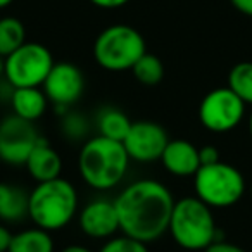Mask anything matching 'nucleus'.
I'll use <instances>...</instances> for the list:
<instances>
[{
    "instance_id": "9b49d317",
    "label": "nucleus",
    "mask_w": 252,
    "mask_h": 252,
    "mask_svg": "<svg viewBox=\"0 0 252 252\" xmlns=\"http://www.w3.org/2000/svg\"><path fill=\"white\" fill-rule=\"evenodd\" d=\"M168 142V133L159 123L133 121L123 140V145L131 161L154 162L161 159Z\"/></svg>"
},
{
    "instance_id": "f257e3e1",
    "label": "nucleus",
    "mask_w": 252,
    "mask_h": 252,
    "mask_svg": "<svg viewBox=\"0 0 252 252\" xmlns=\"http://www.w3.org/2000/svg\"><path fill=\"white\" fill-rule=\"evenodd\" d=\"M119 231L144 244H151L168 231L175 206L171 190L154 178H142L126 185L116 195Z\"/></svg>"
},
{
    "instance_id": "bb28decb",
    "label": "nucleus",
    "mask_w": 252,
    "mask_h": 252,
    "mask_svg": "<svg viewBox=\"0 0 252 252\" xmlns=\"http://www.w3.org/2000/svg\"><path fill=\"white\" fill-rule=\"evenodd\" d=\"M230 4L237 9L240 14L252 18V0H230Z\"/></svg>"
},
{
    "instance_id": "39448f33",
    "label": "nucleus",
    "mask_w": 252,
    "mask_h": 252,
    "mask_svg": "<svg viewBox=\"0 0 252 252\" xmlns=\"http://www.w3.org/2000/svg\"><path fill=\"white\" fill-rule=\"evenodd\" d=\"M94 59L102 69L121 73L135 66L147 52V45L137 28L130 25H111L97 35L94 42Z\"/></svg>"
},
{
    "instance_id": "0eeeda50",
    "label": "nucleus",
    "mask_w": 252,
    "mask_h": 252,
    "mask_svg": "<svg viewBox=\"0 0 252 252\" xmlns=\"http://www.w3.org/2000/svg\"><path fill=\"white\" fill-rule=\"evenodd\" d=\"M54 64L52 52L43 43L25 42L4 57V78L12 88L42 87Z\"/></svg>"
},
{
    "instance_id": "c756f323",
    "label": "nucleus",
    "mask_w": 252,
    "mask_h": 252,
    "mask_svg": "<svg viewBox=\"0 0 252 252\" xmlns=\"http://www.w3.org/2000/svg\"><path fill=\"white\" fill-rule=\"evenodd\" d=\"M14 0H0V9H5V7H9V5L12 4Z\"/></svg>"
},
{
    "instance_id": "412c9836",
    "label": "nucleus",
    "mask_w": 252,
    "mask_h": 252,
    "mask_svg": "<svg viewBox=\"0 0 252 252\" xmlns=\"http://www.w3.org/2000/svg\"><path fill=\"white\" fill-rule=\"evenodd\" d=\"M228 88L242 98L245 105H252V63L235 64L228 73Z\"/></svg>"
},
{
    "instance_id": "aec40b11",
    "label": "nucleus",
    "mask_w": 252,
    "mask_h": 252,
    "mask_svg": "<svg viewBox=\"0 0 252 252\" xmlns=\"http://www.w3.org/2000/svg\"><path fill=\"white\" fill-rule=\"evenodd\" d=\"M135 80L144 87H156L162 81L164 78V64L154 54L145 52L140 59L135 63V66L131 67Z\"/></svg>"
},
{
    "instance_id": "f8f14e48",
    "label": "nucleus",
    "mask_w": 252,
    "mask_h": 252,
    "mask_svg": "<svg viewBox=\"0 0 252 252\" xmlns=\"http://www.w3.org/2000/svg\"><path fill=\"white\" fill-rule=\"evenodd\" d=\"M78 226L81 233L94 240H109L119 231L118 211L114 199L98 197L78 211Z\"/></svg>"
},
{
    "instance_id": "4468645a",
    "label": "nucleus",
    "mask_w": 252,
    "mask_h": 252,
    "mask_svg": "<svg viewBox=\"0 0 252 252\" xmlns=\"http://www.w3.org/2000/svg\"><path fill=\"white\" fill-rule=\"evenodd\" d=\"M28 175L36 183L59 178L63 173V158L49 140L40 138L25 162Z\"/></svg>"
},
{
    "instance_id": "6ab92c4d",
    "label": "nucleus",
    "mask_w": 252,
    "mask_h": 252,
    "mask_svg": "<svg viewBox=\"0 0 252 252\" xmlns=\"http://www.w3.org/2000/svg\"><path fill=\"white\" fill-rule=\"evenodd\" d=\"M25 42H28L26 28L18 18L12 16L0 18V56L7 57Z\"/></svg>"
},
{
    "instance_id": "a878e982",
    "label": "nucleus",
    "mask_w": 252,
    "mask_h": 252,
    "mask_svg": "<svg viewBox=\"0 0 252 252\" xmlns=\"http://www.w3.org/2000/svg\"><path fill=\"white\" fill-rule=\"evenodd\" d=\"M90 2L98 9H119L125 7L130 0H90Z\"/></svg>"
},
{
    "instance_id": "c85d7f7f",
    "label": "nucleus",
    "mask_w": 252,
    "mask_h": 252,
    "mask_svg": "<svg viewBox=\"0 0 252 252\" xmlns=\"http://www.w3.org/2000/svg\"><path fill=\"white\" fill-rule=\"evenodd\" d=\"M61 252H94V251L81 244H71V245H66Z\"/></svg>"
},
{
    "instance_id": "7c9ffc66",
    "label": "nucleus",
    "mask_w": 252,
    "mask_h": 252,
    "mask_svg": "<svg viewBox=\"0 0 252 252\" xmlns=\"http://www.w3.org/2000/svg\"><path fill=\"white\" fill-rule=\"evenodd\" d=\"M249 135H251V138H252V111H251V116H249Z\"/></svg>"
},
{
    "instance_id": "20e7f679",
    "label": "nucleus",
    "mask_w": 252,
    "mask_h": 252,
    "mask_svg": "<svg viewBox=\"0 0 252 252\" xmlns=\"http://www.w3.org/2000/svg\"><path fill=\"white\" fill-rule=\"evenodd\" d=\"M168 231L175 244L185 251H204L220 240L213 209L195 195L175 200Z\"/></svg>"
},
{
    "instance_id": "f03ea898",
    "label": "nucleus",
    "mask_w": 252,
    "mask_h": 252,
    "mask_svg": "<svg viewBox=\"0 0 252 252\" xmlns=\"http://www.w3.org/2000/svg\"><path fill=\"white\" fill-rule=\"evenodd\" d=\"M130 161L123 142L97 135L81 144L78 154V173L90 189L109 192L121 185L126 178Z\"/></svg>"
},
{
    "instance_id": "cd10ccee",
    "label": "nucleus",
    "mask_w": 252,
    "mask_h": 252,
    "mask_svg": "<svg viewBox=\"0 0 252 252\" xmlns=\"http://www.w3.org/2000/svg\"><path fill=\"white\" fill-rule=\"evenodd\" d=\"M12 233L9 231V228L5 224L0 223V252H7L9 245H11Z\"/></svg>"
},
{
    "instance_id": "2f4dec72",
    "label": "nucleus",
    "mask_w": 252,
    "mask_h": 252,
    "mask_svg": "<svg viewBox=\"0 0 252 252\" xmlns=\"http://www.w3.org/2000/svg\"><path fill=\"white\" fill-rule=\"evenodd\" d=\"M0 76H4V57L0 56Z\"/></svg>"
},
{
    "instance_id": "473e14b6",
    "label": "nucleus",
    "mask_w": 252,
    "mask_h": 252,
    "mask_svg": "<svg viewBox=\"0 0 252 252\" xmlns=\"http://www.w3.org/2000/svg\"><path fill=\"white\" fill-rule=\"evenodd\" d=\"M251 199H252V183H251Z\"/></svg>"
},
{
    "instance_id": "f3484780",
    "label": "nucleus",
    "mask_w": 252,
    "mask_h": 252,
    "mask_svg": "<svg viewBox=\"0 0 252 252\" xmlns=\"http://www.w3.org/2000/svg\"><path fill=\"white\" fill-rule=\"evenodd\" d=\"M56 244L50 231L38 226H30L25 230L12 233L11 245L7 252H54Z\"/></svg>"
},
{
    "instance_id": "393cba45",
    "label": "nucleus",
    "mask_w": 252,
    "mask_h": 252,
    "mask_svg": "<svg viewBox=\"0 0 252 252\" xmlns=\"http://www.w3.org/2000/svg\"><path fill=\"white\" fill-rule=\"evenodd\" d=\"M199 159L200 166L206 164H214V162H220V151H218L214 145H204L202 149H199Z\"/></svg>"
},
{
    "instance_id": "ddd939ff",
    "label": "nucleus",
    "mask_w": 252,
    "mask_h": 252,
    "mask_svg": "<svg viewBox=\"0 0 252 252\" xmlns=\"http://www.w3.org/2000/svg\"><path fill=\"white\" fill-rule=\"evenodd\" d=\"M159 161L169 175L178 178L193 176L200 168L199 149L185 138L169 140Z\"/></svg>"
},
{
    "instance_id": "b1692460",
    "label": "nucleus",
    "mask_w": 252,
    "mask_h": 252,
    "mask_svg": "<svg viewBox=\"0 0 252 252\" xmlns=\"http://www.w3.org/2000/svg\"><path fill=\"white\" fill-rule=\"evenodd\" d=\"M202 252H247V251L244 247H240V245L231 244V242H224L220 238V240L213 242L209 247L204 249Z\"/></svg>"
},
{
    "instance_id": "dca6fc26",
    "label": "nucleus",
    "mask_w": 252,
    "mask_h": 252,
    "mask_svg": "<svg viewBox=\"0 0 252 252\" xmlns=\"http://www.w3.org/2000/svg\"><path fill=\"white\" fill-rule=\"evenodd\" d=\"M30 193L21 187L0 183V220L4 223H19L28 218Z\"/></svg>"
},
{
    "instance_id": "6e6552de",
    "label": "nucleus",
    "mask_w": 252,
    "mask_h": 252,
    "mask_svg": "<svg viewBox=\"0 0 252 252\" xmlns=\"http://www.w3.org/2000/svg\"><path fill=\"white\" fill-rule=\"evenodd\" d=\"M247 105L228 87L207 92L199 105V121L207 131L228 133L235 130L245 116Z\"/></svg>"
},
{
    "instance_id": "9d476101",
    "label": "nucleus",
    "mask_w": 252,
    "mask_h": 252,
    "mask_svg": "<svg viewBox=\"0 0 252 252\" xmlns=\"http://www.w3.org/2000/svg\"><path fill=\"white\" fill-rule=\"evenodd\" d=\"M47 100L63 111L61 114L76 104L85 92L83 71L73 63H56L50 69L49 76L42 85Z\"/></svg>"
},
{
    "instance_id": "7ed1b4c3",
    "label": "nucleus",
    "mask_w": 252,
    "mask_h": 252,
    "mask_svg": "<svg viewBox=\"0 0 252 252\" xmlns=\"http://www.w3.org/2000/svg\"><path fill=\"white\" fill-rule=\"evenodd\" d=\"M80 211L78 190L69 180L54 178L36 183L30 192L28 218L35 226L47 231H59L66 228Z\"/></svg>"
},
{
    "instance_id": "5701e85b",
    "label": "nucleus",
    "mask_w": 252,
    "mask_h": 252,
    "mask_svg": "<svg viewBox=\"0 0 252 252\" xmlns=\"http://www.w3.org/2000/svg\"><path fill=\"white\" fill-rule=\"evenodd\" d=\"M98 252H149V247L144 242H138L126 235H119V237L114 235L102 244Z\"/></svg>"
},
{
    "instance_id": "1a4fd4ad",
    "label": "nucleus",
    "mask_w": 252,
    "mask_h": 252,
    "mask_svg": "<svg viewBox=\"0 0 252 252\" xmlns=\"http://www.w3.org/2000/svg\"><path fill=\"white\" fill-rule=\"evenodd\" d=\"M35 125L11 114L0 119V161L9 166H25L40 140Z\"/></svg>"
},
{
    "instance_id": "2eb2a0df",
    "label": "nucleus",
    "mask_w": 252,
    "mask_h": 252,
    "mask_svg": "<svg viewBox=\"0 0 252 252\" xmlns=\"http://www.w3.org/2000/svg\"><path fill=\"white\" fill-rule=\"evenodd\" d=\"M47 100L42 87H32V88H12L11 94V107L12 114L25 121L35 123L40 119L47 111Z\"/></svg>"
},
{
    "instance_id": "a211bd4d",
    "label": "nucleus",
    "mask_w": 252,
    "mask_h": 252,
    "mask_svg": "<svg viewBox=\"0 0 252 252\" xmlns=\"http://www.w3.org/2000/svg\"><path fill=\"white\" fill-rule=\"evenodd\" d=\"M130 118L118 107H104L98 111L97 119H95V128L98 135L111 140L123 142L131 126Z\"/></svg>"
},
{
    "instance_id": "4be33fe9",
    "label": "nucleus",
    "mask_w": 252,
    "mask_h": 252,
    "mask_svg": "<svg viewBox=\"0 0 252 252\" xmlns=\"http://www.w3.org/2000/svg\"><path fill=\"white\" fill-rule=\"evenodd\" d=\"M61 131L67 140L73 142H85L87 135L90 131V123H88L87 116H83L80 111H73L67 109L63 114V121H61Z\"/></svg>"
},
{
    "instance_id": "423d86ee",
    "label": "nucleus",
    "mask_w": 252,
    "mask_h": 252,
    "mask_svg": "<svg viewBox=\"0 0 252 252\" xmlns=\"http://www.w3.org/2000/svg\"><path fill=\"white\" fill-rule=\"evenodd\" d=\"M192 178L195 197L211 209L235 206L242 200L247 189L240 169L223 161L200 166Z\"/></svg>"
}]
</instances>
